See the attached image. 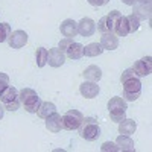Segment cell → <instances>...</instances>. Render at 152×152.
<instances>
[{"mask_svg":"<svg viewBox=\"0 0 152 152\" xmlns=\"http://www.w3.org/2000/svg\"><path fill=\"white\" fill-rule=\"evenodd\" d=\"M66 62V53L61 49L55 47V49H49L47 50V64L50 67H61Z\"/></svg>","mask_w":152,"mask_h":152,"instance_id":"obj_7","label":"cell"},{"mask_svg":"<svg viewBox=\"0 0 152 152\" xmlns=\"http://www.w3.org/2000/svg\"><path fill=\"white\" fill-rule=\"evenodd\" d=\"M56 111V105L52 104V102H41V105L38 107L37 110V116L41 117V119H46L47 116H50V114H53Z\"/></svg>","mask_w":152,"mask_h":152,"instance_id":"obj_20","label":"cell"},{"mask_svg":"<svg viewBox=\"0 0 152 152\" xmlns=\"http://www.w3.org/2000/svg\"><path fill=\"white\" fill-rule=\"evenodd\" d=\"M11 26L8 23H0V43H3L8 40V37L11 35Z\"/></svg>","mask_w":152,"mask_h":152,"instance_id":"obj_26","label":"cell"},{"mask_svg":"<svg viewBox=\"0 0 152 152\" xmlns=\"http://www.w3.org/2000/svg\"><path fill=\"white\" fill-rule=\"evenodd\" d=\"M122 2H123L125 5H129V6H132V5L137 2V0H122Z\"/></svg>","mask_w":152,"mask_h":152,"instance_id":"obj_35","label":"cell"},{"mask_svg":"<svg viewBox=\"0 0 152 152\" xmlns=\"http://www.w3.org/2000/svg\"><path fill=\"white\" fill-rule=\"evenodd\" d=\"M116 145L119 146L120 151H126V152H132V151H135V148H134V142H132L131 135H123V134H120V135L117 137V140H116Z\"/></svg>","mask_w":152,"mask_h":152,"instance_id":"obj_18","label":"cell"},{"mask_svg":"<svg viewBox=\"0 0 152 152\" xmlns=\"http://www.w3.org/2000/svg\"><path fill=\"white\" fill-rule=\"evenodd\" d=\"M3 114H5V107H3L2 104H0V120L3 119Z\"/></svg>","mask_w":152,"mask_h":152,"instance_id":"obj_36","label":"cell"},{"mask_svg":"<svg viewBox=\"0 0 152 152\" xmlns=\"http://www.w3.org/2000/svg\"><path fill=\"white\" fill-rule=\"evenodd\" d=\"M26 43H28V34L21 29L11 32V35L8 37V44L11 49H21L26 46Z\"/></svg>","mask_w":152,"mask_h":152,"instance_id":"obj_6","label":"cell"},{"mask_svg":"<svg viewBox=\"0 0 152 152\" xmlns=\"http://www.w3.org/2000/svg\"><path fill=\"white\" fill-rule=\"evenodd\" d=\"M113 110H125L126 111V100L123 97H111L108 100V111H113Z\"/></svg>","mask_w":152,"mask_h":152,"instance_id":"obj_22","label":"cell"},{"mask_svg":"<svg viewBox=\"0 0 152 152\" xmlns=\"http://www.w3.org/2000/svg\"><path fill=\"white\" fill-rule=\"evenodd\" d=\"M135 3H143V5H151V0H137Z\"/></svg>","mask_w":152,"mask_h":152,"instance_id":"obj_37","label":"cell"},{"mask_svg":"<svg viewBox=\"0 0 152 152\" xmlns=\"http://www.w3.org/2000/svg\"><path fill=\"white\" fill-rule=\"evenodd\" d=\"M134 76H135V73H134L132 69H126V70L122 73V76H120V82H123V81H126V79H129V78H134Z\"/></svg>","mask_w":152,"mask_h":152,"instance_id":"obj_32","label":"cell"},{"mask_svg":"<svg viewBox=\"0 0 152 152\" xmlns=\"http://www.w3.org/2000/svg\"><path fill=\"white\" fill-rule=\"evenodd\" d=\"M79 91L85 99H94L99 94V85L97 82H93V81H84L79 85Z\"/></svg>","mask_w":152,"mask_h":152,"instance_id":"obj_8","label":"cell"},{"mask_svg":"<svg viewBox=\"0 0 152 152\" xmlns=\"http://www.w3.org/2000/svg\"><path fill=\"white\" fill-rule=\"evenodd\" d=\"M46 128L50 131V132H59L61 129H64L62 126V116L58 114L56 111L53 114L46 117Z\"/></svg>","mask_w":152,"mask_h":152,"instance_id":"obj_9","label":"cell"},{"mask_svg":"<svg viewBox=\"0 0 152 152\" xmlns=\"http://www.w3.org/2000/svg\"><path fill=\"white\" fill-rule=\"evenodd\" d=\"M82 76H84L85 81L97 82V81H100V78H102V70H100V67H97V66H88L84 70Z\"/></svg>","mask_w":152,"mask_h":152,"instance_id":"obj_17","label":"cell"},{"mask_svg":"<svg viewBox=\"0 0 152 152\" xmlns=\"http://www.w3.org/2000/svg\"><path fill=\"white\" fill-rule=\"evenodd\" d=\"M108 17H110V20L114 23L117 18H120L122 17V12H119L117 9H114V11H111V12H108Z\"/></svg>","mask_w":152,"mask_h":152,"instance_id":"obj_33","label":"cell"},{"mask_svg":"<svg viewBox=\"0 0 152 152\" xmlns=\"http://www.w3.org/2000/svg\"><path fill=\"white\" fill-rule=\"evenodd\" d=\"M8 85H9V76H8L6 73L0 72V93H2Z\"/></svg>","mask_w":152,"mask_h":152,"instance_id":"obj_30","label":"cell"},{"mask_svg":"<svg viewBox=\"0 0 152 152\" xmlns=\"http://www.w3.org/2000/svg\"><path fill=\"white\" fill-rule=\"evenodd\" d=\"M78 129H79L81 137L87 142H94L100 137V128H99L97 119H94V117H84V120Z\"/></svg>","mask_w":152,"mask_h":152,"instance_id":"obj_1","label":"cell"},{"mask_svg":"<svg viewBox=\"0 0 152 152\" xmlns=\"http://www.w3.org/2000/svg\"><path fill=\"white\" fill-rule=\"evenodd\" d=\"M137 129V123L132 119H123L122 122H119V132L123 135H132Z\"/></svg>","mask_w":152,"mask_h":152,"instance_id":"obj_16","label":"cell"},{"mask_svg":"<svg viewBox=\"0 0 152 152\" xmlns=\"http://www.w3.org/2000/svg\"><path fill=\"white\" fill-rule=\"evenodd\" d=\"M82 120H84V116H82L81 111H78V110H69L64 116H62V126H64V129L75 131V129H78L81 126Z\"/></svg>","mask_w":152,"mask_h":152,"instance_id":"obj_4","label":"cell"},{"mask_svg":"<svg viewBox=\"0 0 152 152\" xmlns=\"http://www.w3.org/2000/svg\"><path fill=\"white\" fill-rule=\"evenodd\" d=\"M110 119L113 122H116V123L122 122L125 119V110H113V111H110Z\"/></svg>","mask_w":152,"mask_h":152,"instance_id":"obj_27","label":"cell"},{"mask_svg":"<svg viewBox=\"0 0 152 152\" xmlns=\"http://www.w3.org/2000/svg\"><path fill=\"white\" fill-rule=\"evenodd\" d=\"M126 20H128V26H129V34H134L138 31V28H140V20H138L135 15L129 14L128 17H126Z\"/></svg>","mask_w":152,"mask_h":152,"instance_id":"obj_25","label":"cell"},{"mask_svg":"<svg viewBox=\"0 0 152 152\" xmlns=\"http://www.w3.org/2000/svg\"><path fill=\"white\" fill-rule=\"evenodd\" d=\"M15 99H18V91H17V88L12 87V85H8L5 90L0 93V100H2L3 104L12 102V100H15Z\"/></svg>","mask_w":152,"mask_h":152,"instance_id":"obj_19","label":"cell"},{"mask_svg":"<svg viewBox=\"0 0 152 152\" xmlns=\"http://www.w3.org/2000/svg\"><path fill=\"white\" fill-rule=\"evenodd\" d=\"M113 34L116 37H126L129 34V26H128V20L125 15H122L120 18H117L113 24Z\"/></svg>","mask_w":152,"mask_h":152,"instance_id":"obj_13","label":"cell"},{"mask_svg":"<svg viewBox=\"0 0 152 152\" xmlns=\"http://www.w3.org/2000/svg\"><path fill=\"white\" fill-rule=\"evenodd\" d=\"M134 11L132 15H135L138 20H149L151 18V5H143V3H134Z\"/></svg>","mask_w":152,"mask_h":152,"instance_id":"obj_15","label":"cell"},{"mask_svg":"<svg viewBox=\"0 0 152 152\" xmlns=\"http://www.w3.org/2000/svg\"><path fill=\"white\" fill-rule=\"evenodd\" d=\"M102 52H104V49H102V46H100L99 43H90L88 46L84 47V55L85 56H90V58L102 55Z\"/></svg>","mask_w":152,"mask_h":152,"instance_id":"obj_21","label":"cell"},{"mask_svg":"<svg viewBox=\"0 0 152 152\" xmlns=\"http://www.w3.org/2000/svg\"><path fill=\"white\" fill-rule=\"evenodd\" d=\"M64 53H66L67 58H70V59H81V58L84 56V46L79 44V43L72 41V43L69 44V47L66 49Z\"/></svg>","mask_w":152,"mask_h":152,"instance_id":"obj_14","label":"cell"},{"mask_svg":"<svg viewBox=\"0 0 152 152\" xmlns=\"http://www.w3.org/2000/svg\"><path fill=\"white\" fill-rule=\"evenodd\" d=\"M20 99H15V100H12V102H8V104H3V107H5V110H8V111H17L18 108H20Z\"/></svg>","mask_w":152,"mask_h":152,"instance_id":"obj_29","label":"cell"},{"mask_svg":"<svg viewBox=\"0 0 152 152\" xmlns=\"http://www.w3.org/2000/svg\"><path fill=\"white\" fill-rule=\"evenodd\" d=\"M91 6H105L110 0H87Z\"/></svg>","mask_w":152,"mask_h":152,"instance_id":"obj_34","label":"cell"},{"mask_svg":"<svg viewBox=\"0 0 152 152\" xmlns=\"http://www.w3.org/2000/svg\"><path fill=\"white\" fill-rule=\"evenodd\" d=\"M96 31V23L88 18V17H84L79 23H78V34L81 37H91Z\"/></svg>","mask_w":152,"mask_h":152,"instance_id":"obj_10","label":"cell"},{"mask_svg":"<svg viewBox=\"0 0 152 152\" xmlns=\"http://www.w3.org/2000/svg\"><path fill=\"white\" fill-rule=\"evenodd\" d=\"M113 21L110 20V17L108 15H105V17H102L99 20V23H97V31L100 32V34H108V32H113Z\"/></svg>","mask_w":152,"mask_h":152,"instance_id":"obj_23","label":"cell"},{"mask_svg":"<svg viewBox=\"0 0 152 152\" xmlns=\"http://www.w3.org/2000/svg\"><path fill=\"white\" fill-rule=\"evenodd\" d=\"M72 41H73V38H66V37H64V38H62V40L59 41V44H58V49H61L62 52H66V49L69 47V44H70Z\"/></svg>","mask_w":152,"mask_h":152,"instance_id":"obj_31","label":"cell"},{"mask_svg":"<svg viewBox=\"0 0 152 152\" xmlns=\"http://www.w3.org/2000/svg\"><path fill=\"white\" fill-rule=\"evenodd\" d=\"M18 99L28 113H37L38 107L41 105L40 97H38L37 91L32 90V88H21L18 91Z\"/></svg>","mask_w":152,"mask_h":152,"instance_id":"obj_2","label":"cell"},{"mask_svg":"<svg viewBox=\"0 0 152 152\" xmlns=\"http://www.w3.org/2000/svg\"><path fill=\"white\" fill-rule=\"evenodd\" d=\"M123 85V99L126 102H134L140 97L142 94V82L140 79L134 76V78H129L122 82Z\"/></svg>","mask_w":152,"mask_h":152,"instance_id":"obj_3","label":"cell"},{"mask_svg":"<svg viewBox=\"0 0 152 152\" xmlns=\"http://www.w3.org/2000/svg\"><path fill=\"white\" fill-rule=\"evenodd\" d=\"M100 46H102L104 50H116L119 47V38L114 35L113 32L108 34H102V38H100Z\"/></svg>","mask_w":152,"mask_h":152,"instance_id":"obj_12","label":"cell"},{"mask_svg":"<svg viewBox=\"0 0 152 152\" xmlns=\"http://www.w3.org/2000/svg\"><path fill=\"white\" fill-rule=\"evenodd\" d=\"M59 31L66 38H73V37L78 35V23H76L75 20H72V18H67V20H64L61 23Z\"/></svg>","mask_w":152,"mask_h":152,"instance_id":"obj_11","label":"cell"},{"mask_svg":"<svg viewBox=\"0 0 152 152\" xmlns=\"http://www.w3.org/2000/svg\"><path fill=\"white\" fill-rule=\"evenodd\" d=\"M132 70H134L137 78H143V76L151 75V72H152V58L151 56H145L142 59L135 61Z\"/></svg>","mask_w":152,"mask_h":152,"instance_id":"obj_5","label":"cell"},{"mask_svg":"<svg viewBox=\"0 0 152 152\" xmlns=\"http://www.w3.org/2000/svg\"><path fill=\"white\" fill-rule=\"evenodd\" d=\"M100 151L102 152H119V146L116 143H113V142H105L102 146H100Z\"/></svg>","mask_w":152,"mask_h":152,"instance_id":"obj_28","label":"cell"},{"mask_svg":"<svg viewBox=\"0 0 152 152\" xmlns=\"http://www.w3.org/2000/svg\"><path fill=\"white\" fill-rule=\"evenodd\" d=\"M35 61H37V66L38 67H44L47 64V49H44V47L37 49V52H35Z\"/></svg>","mask_w":152,"mask_h":152,"instance_id":"obj_24","label":"cell"}]
</instances>
